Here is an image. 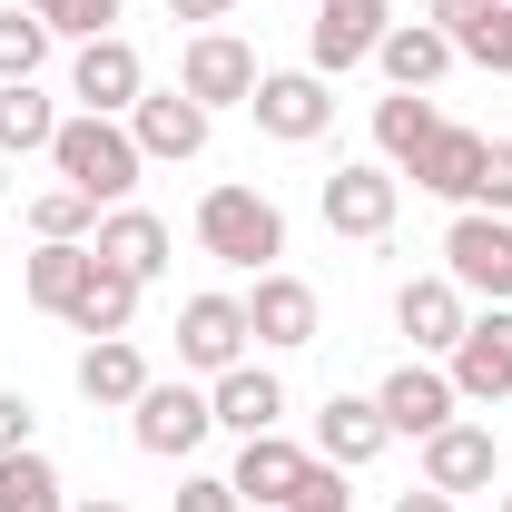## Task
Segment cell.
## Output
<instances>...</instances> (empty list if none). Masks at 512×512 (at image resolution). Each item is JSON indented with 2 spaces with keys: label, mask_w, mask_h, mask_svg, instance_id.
Returning a JSON list of instances; mask_svg holds the SVG:
<instances>
[{
  "label": "cell",
  "mask_w": 512,
  "mask_h": 512,
  "mask_svg": "<svg viewBox=\"0 0 512 512\" xmlns=\"http://www.w3.org/2000/svg\"><path fill=\"white\" fill-rule=\"evenodd\" d=\"M197 247L217 256V266H237V276H266L276 256H286V207L247 178H227V188L197 197Z\"/></svg>",
  "instance_id": "1"
},
{
  "label": "cell",
  "mask_w": 512,
  "mask_h": 512,
  "mask_svg": "<svg viewBox=\"0 0 512 512\" xmlns=\"http://www.w3.org/2000/svg\"><path fill=\"white\" fill-rule=\"evenodd\" d=\"M50 168H60V188H79L89 207H128V188H138V138H128V119H99V109H79V119H60V138H50Z\"/></svg>",
  "instance_id": "2"
},
{
  "label": "cell",
  "mask_w": 512,
  "mask_h": 512,
  "mask_svg": "<svg viewBox=\"0 0 512 512\" xmlns=\"http://www.w3.org/2000/svg\"><path fill=\"white\" fill-rule=\"evenodd\" d=\"M444 276L463 286V296H493V306H512V217H493V207H463L444 227Z\"/></svg>",
  "instance_id": "3"
},
{
  "label": "cell",
  "mask_w": 512,
  "mask_h": 512,
  "mask_svg": "<svg viewBox=\"0 0 512 512\" xmlns=\"http://www.w3.org/2000/svg\"><path fill=\"white\" fill-rule=\"evenodd\" d=\"M384 30H394V0H316V20H306V69L345 79V69H365L384 50Z\"/></svg>",
  "instance_id": "4"
},
{
  "label": "cell",
  "mask_w": 512,
  "mask_h": 512,
  "mask_svg": "<svg viewBox=\"0 0 512 512\" xmlns=\"http://www.w3.org/2000/svg\"><path fill=\"white\" fill-rule=\"evenodd\" d=\"M256 79H266V69H256V50L237 40V30H197L188 50H178V89H188L207 119H217V109H247Z\"/></svg>",
  "instance_id": "5"
},
{
  "label": "cell",
  "mask_w": 512,
  "mask_h": 512,
  "mask_svg": "<svg viewBox=\"0 0 512 512\" xmlns=\"http://www.w3.org/2000/svg\"><path fill=\"white\" fill-rule=\"evenodd\" d=\"M128 434H138V453H158V463H188V453L217 434V404H207L197 384H148V394L128 404Z\"/></svg>",
  "instance_id": "6"
},
{
  "label": "cell",
  "mask_w": 512,
  "mask_h": 512,
  "mask_svg": "<svg viewBox=\"0 0 512 512\" xmlns=\"http://www.w3.org/2000/svg\"><path fill=\"white\" fill-rule=\"evenodd\" d=\"M247 296H217V286H207V296H188V306H178V365H188V375H227V365H247Z\"/></svg>",
  "instance_id": "7"
},
{
  "label": "cell",
  "mask_w": 512,
  "mask_h": 512,
  "mask_svg": "<svg viewBox=\"0 0 512 512\" xmlns=\"http://www.w3.org/2000/svg\"><path fill=\"white\" fill-rule=\"evenodd\" d=\"M69 99L79 109H99V119H128L138 99H148V60H138V40H79V60H69Z\"/></svg>",
  "instance_id": "8"
},
{
  "label": "cell",
  "mask_w": 512,
  "mask_h": 512,
  "mask_svg": "<svg viewBox=\"0 0 512 512\" xmlns=\"http://www.w3.org/2000/svg\"><path fill=\"white\" fill-rule=\"evenodd\" d=\"M247 109H256V128H266V138L306 148V138H325V128H335V89H325V69H266Z\"/></svg>",
  "instance_id": "9"
},
{
  "label": "cell",
  "mask_w": 512,
  "mask_h": 512,
  "mask_svg": "<svg viewBox=\"0 0 512 512\" xmlns=\"http://www.w3.org/2000/svg\"><path fill=\"white\" fill-rule=\"evenodd\" d=\"M394 197H404V178H394L384 158H355V168H335L316 188V207H325L335 237H365V247H375L384 227H394Z\"/></svg>",
  "instance_id": "10"
},
{
  "label": "cell",
  "mask_w": 512,
  "mask_h": 512,
  "mask_svg": "<svg viewBox=\"0 0 512 512\" xmlns=\"http://www.w3.org/2000/svg\"><path fill=\"white\" fill-rule=\"evenodd\" d=\"M424 483L434 493H503V444H493V424H463L453 414L444 434H424Z\"/></svg>",
  "instance_id": "11"
},
{
  "label": "cell",
  "mask_w": 512,
  "mask_h": 512,
  "mask_svg": "<svg viewBox=\"0 0 512 512\" xmlns=\"http://www.w3.org/2000/svg\"><path fill=\"white\" fill-rule=\"evenodd\" d=\"M227 483H237V503H247V512H286L296 493H306V483H316V453H306V444H286V434H247Z\"/></svg>",
  "instance_id": "12"
},
{
  "label": "cell",
  "mask_w": 512,
  "mask_h": 512,
  "mask_svg": "<svg viewBox=\"0 0 512 512\" xmlns=\"http://www.w3.org/2000/svg\"><path fill=\"white\" fill-rule=\"evenodd\" d=\"M444 375L463 404H503L512 394V306H483V316L463 325V345L444 355Z\"/></svg>",
  "instance_id": "13"
},
{
  "label": "cell",
  "mask_w": 512,
  "mask_h": 512,
  "mask_svg": "<svg viewBox=\"0 0 512 512\" xmlns=\"http://www.w3.org/2000/svg\"><path fill=\"white\" fill-rule=\"evenodd\" d=\"M375 404H384V424H394V434H414V444H424V434H444L453 414H463L453 375H444V365H424V355H404V365L375 384Z\"/></svg>",
  "instance_id": "14"
},
{
  "label": "cell",
  "mask_w": 512,
  "mask_h": 512,
  "mask_svg": "<svg viewBox=\"0 0 512 512\" xmlns=\"http://www.w3.org/2000/svg\"><path fill=\"white\" fill-rule=\"evenodd\" d=\"M316 325H325V306H316V286H306V276L266 266V276L247 286V335H256V345L296 355V345H316Z\"/></svg>",
  "instance_id": "15"
},
{
  "label": "cell",
  "mask_w": 512,
  "mask_h": 512,
  "mask_svg": "<svg viewBox=\"0 0 512 512\" xmlns=\"http://www.w3.org/2000/svg\"><path fill=\"white\" fill-rule=\"evenodd\" d=\"M384 444H394V424H384L375 394H325V414H316V463H335V473H365Z\"/></svg>",
  "instance_id": "16"
},
{
  "label": "cell",
  "mask_w": 512,
  "mask_h": 512,
  "mask_svg": "<svg viewBox=\"0 0 512 512\" xmlns=\"http://www.w3.org/2000/svg\"><path fill=\"white\" fill-rule=\"evenodd\" d=\"M128 138H138V158H168V168H188L197 148H207V109H197L188 89H148V99L128 109Z\"/></svg>",
  "instance_id": "17"
},
{
  "label": "cell",
  "mask_w": 512,
  "mask_h": 512,
  "mask_svg": "<svg viewBox=\"0 0 512 512\" xmlns=\"http://www.w3.org/2000/svg\"><path fill=\"white\" fill-rule=\"evenodd\" d=\"M394 325L414 335V355H453L473 316H463V286H453V276H404V286H394Z\"/></svg>",
  "instance_id": "18"
},
{
  "label": "cell",
  "mask_w": 512,
  "mask_h": 512,
  "mask_svg": "<svg viewBox=\"0 0 512 512\" xmlns=\"http://www.w3.org/2000/svg\"><path fill=\"white\" fill-rule=\"evenodd\" d=\"M60 325H69V335H89V345H99V335H128V325H138V276L89 247V276H79V296H69Z\"/></svg>",
  "instance_id": "19"
},
{
  "label": "cell",
  "mask_w": 512,
  "mask_h": 512,
  "mask_svg": "<svg viewBox=\"0 0 512 512\" xmlns=\"http://www.w3.org/2000/svg\"><path fill=\"white\" fill-rule=\"evenodd\" d=\"M424 197H453V207H473V178H483V128H434L424 148H414V168H404Z\"/></svg>",
  "instance_id": "20"
},
{
  "label": "cell",
  "mask_w": 512,
  "mask_h": 512,
  "mask_svg": "<svg viewBox=\"0 0 512 512\" xmlns=\"http://www.w3.org/2000/svg\"><path fill=\"white\" fill-rule=\"evenodd\" d=\"M207 404H217V424H227V434H237V444H247V434H276V424H286V384L266 375V365H227V375L207 384Z\"/></svg>",
  "instance_id": "21"
},
{
  "label": "cell",
  "mask_w": 512,
  "mask_h": 512,
  "mask_svg": "<svg viewBox=\"0 0 512 512\" xmlns=\"http://www.w3.org/2000/svg\"><path fill=\"white\" fill-rule=\"evenodd\" d=\"M89 247L148 286V276H168V217H148V207H99V237H89Z\"/></svg>",
  "instance_id": "22"
},
{
  "label": "cell",
  "mask_w": 512,
  "mask_h": 512,
  "mask_svg": "<svg viewBox=\"0 0 512 512\" xmlns=\"http://www.w3.org/2000/svg\"><path fill=\"white\" fill-rule=\"evenodd\" d=\"M453 60H463V50H453V30H434V20H394L384 50H375V69L394 79V89H434Z\"/></svg>",
  "instance_id": "23"
},
{
  "label": "cell",
  "mask_w": 512,
  "mask_h": 512,
  "mask_svg": "<svg viewBox=\"0 0 512 512\" xmlns=\"http://www.w3.org/2000/svg\"><path fill=\"white\" fill-rule=\"evenodd\" d=\"M148 355H138V345H128V335H99V345H79V394H89V404H138V394H148Z\"/></svg>",
  "instance_id": "24"
},
{
  "label": "cell",
  "mask_w": 512,
  "mask_h": 512,
  "mask_svg": "<svg viewBox=\"0 0 512 512\" xmlns=\"http://www.w3.org/2000/svg\"><path fill=\"white\" fill-rule=\"evenodd\" d=\"M434 128H444V109H434L424 89H394V99H375V158L404 178V168H414V148H424Z\"/></svg>",
  "instance_id": "25"
},
{
  "label": "cell",
  "mask_w": 512,
  "mask_h": 512,
  "mask_svg": "<svg viewBox=\"0 0 512 512\" xmlns=\"http://www.w3.org/2000/svg\"><path fill=\"white\" fill-rule=\"evenodd\" d=\"M79 276H89V247H30V256H20V296H30L40 316H69Z\"/></svg>",
  "instance_id": "26"
},
{
  "label": "cell",
  "mask_w": 512,
  "mask_h": 512,
  "mask_svg": "<svg viewBox=\"0 0 512 512\" xmlns=\"http://www.w3.org/2000/svg\"><path fill=\"white\" fill-rule=\"evenodd\" d=\"M60 138V109L30 89V79H0V158H30V148H50Z\"/></svg>",
  "instance_id": "27"
},
{
  "label": "cell",
  "mask_w": 512,
  "mask_h": 512,
  "mask_svg": "<svg viewBox=\"0 0 512 512\" xmlns=\"http://www.w3.org/2000/svg\"><path fill=\"white\" fill-rule=\"evenodd\" d=\"M0 512H69L60 493V463L30 444V453H0Z\"/></svg>",
  "instance_id": "28"
},
{
  "label": "cell",
  "mask_w": 512,
  "mask_h": 512,
  "mask_svg": "<svg viewBox=\"0 0 512 512\" xmlns=\"http://www.w3.org/2000/svg\"><path fill=\"white\" fill-rule=\"evenodd\" d=\"M30 237H40V247H89V237H99V207L79 188H40L30 197Z\"/></svg>",
  "instance_id": "29"
},
{
  "label": "cell",
  "mask_w": 512,
  "mask_h": 512,
  "mask_svg": "<svg viewBox=\"0 0 512 512\" xmlns=\"http://www.w3.org/2000/svg\"><path fill=\"white\" fill-rule=\"evenodd\" d=\"M50 60V20L40 10H0V79H40Z\"/></svg>",
  "instance_id": "30"
},
{
  "label": "cell",
  "mask_w": 512,
  "mask_h": 512,
  "mask_svg": "<svg viewBox=\"0 0 512 512\" xmlns=\"http://www.w3.org/2000/svg\"><path fill=\"white\" fill-rule=\"evenodd\" d=\"M20 10H40V20H50V40H109L128 0H20Z\"/></svg>",
  "instance_id": "31"
},
{
  "label": "cell",
  "mask_w": 512,
  "mask_h": 512,
  "mask_svg": "<svg viewBox=\"0 0 512 512\" xmlns=\"http://www.w3.org/2000/svg\"><path fill=\"white\" fill-rule=\"evenodd\" d=\"M473 207L512 217V138H483V178H473Z\"/></svg>",
  "instance_id": "32"
},
{
  "label": "cell",
  "mask_w": 512,
  "mask_h": 512,
  "mask_svg": "<svg viewBox=\"0 0 512 512\" xmlns=\"http://www.w3.org/2000/svg\"><path fill=\"white\" fill-rule=\"evenodd\" d=\"M463 60H473V69H493V79H512V0L493 10V20H483V30H473V40H463Z\"/></svg>",
  "instance_id": "33"
},
{
  "label": "cell",
  "mask_w": 512,
  "mask_h": 512,
  "mask_svg": "<svg viewBox=\"0 0 512 512\" xmlns=\"http://www.w3.org/2000/svg\"><path fill=\"white\" fill-rule=\"evenodd\" d=\"M493 10H503V0H424V20H434V30H453V50H463Z\"/></svg>",
  "instance_id": "34"
},
{
  "label": "cell",
  "mask_w": 512,
  "mask_h": 512,
  "mask_svg": "<svg viewBox=\"0 0 512 512\" xmlns=\"http://www.w3.org/2000/svg\"><path fill=\"white\" fill-rule=\"evenodd\" d=\"M178 512H247V503H237L227 473H188V483H178Z\"/></svg>",
  "instance_id": "35"
},
{
  "label": "cell",
  "mask_w": 512,
  "mask_h": 512,
  "mask_svg": "<svg viewBox=\"0 0 512 512\" xmlns=\"http://www.w3.org/2000/svg\"><path fill=\"white\" fill-rule=\"evenodd\" d=\"M286 512H355V493H345V473H335V463H316V483H306Z\"/></svg>",
  "instance_id": "36"
},
{
  "label": "cell",
  "mask_w": 512,
  "mask_h": 512,
  "mask_svg": "<svg viewBox=\"0 0 512 512\" xmlns=\"http://www.w3.org/2000/svg\"><path fill=\"white\" fill-rule=\"evenodd\" d=\"M30 434H40L30 394H10V384H0V453H30Z\"/></svg>",
  "instance_id": "37"
},
{
  "label": "cell",
  "mask_w": 512,
  "mask_h": 512,
  "mask_svg": "<svg viewBox=\"0 0 512 512\" xmlns=\"http://www.w3.org/2000/svg\"><path fill=\"white\" fill-rule=\"evenodd\" d=\"M168 20H188V30H217V20H237V0H168Z\"/></svg>",
  "instance_id": "38"
},
{
  "label": "cell",
  "mask_w": 512,
  "mask_h": 512,
  "mask_svg": "<svg viewBox=\"0 0 512 512\" xmlns=\"http://www.w3.org/2000/svg\"><path fill=\"white\" fill-rule=\"evenodd\" d=\"M394 512H453V493H434V483H424V493H404Z\"/></svg>",
  "instance_id": "39"
},
{
  "label": "cell",
  "mask_w": 512,
  "mask_h": 512,
  "mask_svg": "<svg viewBox=\"0 0 512 512\" xmlns=\"http://www.w3.org/2000/svg\"><path fill=\"white\" fill-rule=\"evenodd\" d=\"M69 512H128V503H109V493H89V503H69Z\"/></svg>",
  "instance_id": "40"
},
{
  "label": "cell",
  "mask_w": 512,
  "mask_h": 512,
  "mask_svg": "<svg viewBox=\"0 0 512 512\" xmlns=\"http://www.w3.org/2000/svg\"><path fill=\"white\" fill-rule=\"evenodd\" d=\"M0 188H10V158H0Z\"/></svg>",
  "instance_id": "41"
},
{
  "label": "cell",
  "mask_w": 512,
  "mask_h": 512,
  "mask_svg": "<svg viewBox=\"0 0 512 512\" xmlns=\"http://www.w3.org/2000/svg\"><path fill=\"white\" fill-rule=\"evenodd\" d=\"M493 512H512V493H503V503H493Z\"/></svg>",
  "instance_id": "42"
}]
</instances>
